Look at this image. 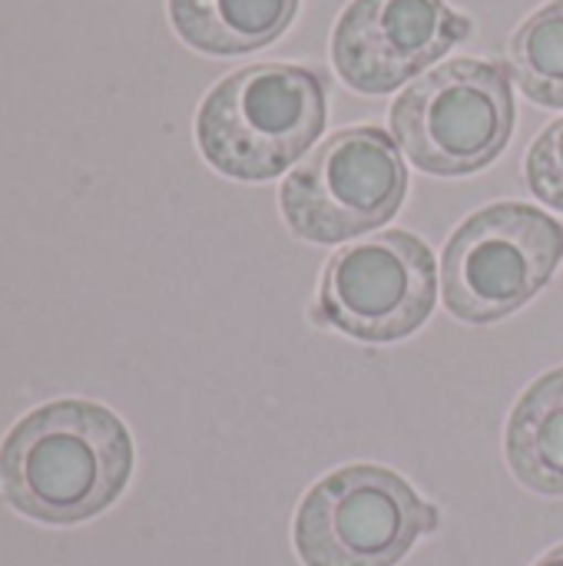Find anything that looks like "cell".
I'll list each match as a JSON object with an SVG mask.
<instances>
[{"label":"cell","instance_id":"ba28073f","mask_svg":"<svg viewBox=\"0 0 563 566\" xmlns=\"http://www.w3.org/2000/svg\"><path fill=\"white\" fill-rule=\"evenodd\" d=\"M468 36L471 20L445 0H352L332 30V63L352 90L382 96Z\"/></svg>","mask_w":563,"mask_h":566},{"label":"cell","instance_id":"9c48e42d","mask_svg":"<svg viewBox=\"0 0 563 566\" xmlns=\"http://www.w3.org/2000/svg\"><path fill=\"white\" fill-rule=\"evenodd\" d=\"M295 13L299 0H169L176 33L209 56L262 50L292 27Z\"/></svg>","mask_w":563,"mask_h":566},{"label":"cell","instance_id":"7a4b0ae2","mask_svg":"<svg viewBox=\"0 0 563 566\" xmlns=\"http://www.w3.org/2000/svg\"><path fill=\"white\" fill-rule=\"evenodd\" d=\"M329 119L325 80L295 63H256L209 90L196 116L206 163L242 182H265L295 166Z\"/></svg>","mask_w":563,"mask_h":566},{"label":"cell","instance_id":"8992f818","mask_svg":"<svg viewBox=\"0 0 563 566\" xmlns=\"http://www.w3.org/2000/svg\"><path fill=\"white\" fill-rule=\"evenodd\" d=\"M405 196L408 166L395 136L352 126L332 133L289 172L279 202L295 239L335 245L395 219Z\"/></svg>","mask_w":563,"mask_h":566},{"label":"cell","instance_id":"8fae6325","mask_svg":"<svg viewBox=\"0 0 563 566\" xmlns=\"http://www.w3.org/2000/svg\"><path fill=\"white\" fill-rule=\"evenodd\" d=\"M511 73L531 103L563 109V0L544 3L518 27Z\"/></svg>","mask_w":563,"mask_h":566},{"label":"cell","instance_id":"3957f363","mask_svg":"<svg viewBox=\"0 0 563 566\" xmlns=\"http://www.w3.org/2000/svg\"><path fill=\"white\" fill-rule=\"evenodd\" d=\"M392 133L405 156L431 176L481 172L514 133L508 66L458 56L428 70L392 103Z\"/></svg>","mask_w":563,"mask_h":566},{"label":"cell","instance_id":"30bf717a","mask_svg":"<svg viewBox=\"0 0 563 566\" xmlns=\"http://www.w3.org/2000/svg\"><path fill=\"white\" fill-rule=\"evenodd\" d=\"M504 454L528 491L563 497V365L518 398L508 418Z\"/></svg>","mask_w":563,"mask_h":566},{"label":"cell","instance_id":"277c9868","mask_svg":"<svg viewBox=\"0 0 563 566\" xmlns=\"http://www.w3.org/2000/svg\"><path fill=\"white\" fill-rule=\"evenodd\" d=\"M561 262L563 226L554 216L528 202L484 206L445 245V305L468 325H494L544 292Z\"/></svg>","mask_w":563,"mask_h":566},{"label":"cell","instance_id":"6da1fadb","mask_svg":"<svg viewBox=\"0 0 563 566\" xmlns=\"http://www.w3.org/2000/svg\"><path fill=\"white\" fill-rule=\"evenodd\" d=\"M133 474L126 424L93 401L30 411L0 444V491L43 524H80L106 511Z\"/></svg>","mask_w":563,"mask_h":566},{"label":"cell","instance_id":"4fadbf2b","mask_svg":"<svg viewBox=\"0 0 563 566\" xmlns=\"http://www.w3.org/2000/svg\"><path fill=\"white\" fill-rule=\"evenodd\" d=\"M534 566H563V544L561 547H554L551 554H544V557H541Z\"/></svg>","mask_w":563,"mask_h":566},{"label":"cell","instance_id":"7c38bea8","mask_svg":"<svg viewBox=\"0 0 563 566\" xmlns=\"http://www.w3.org/2000/svg\"><path fill=\"white\" fill-rule=\"evenodd\" d=\"M524 179L544 206L563 212V116L531 143L524 159Z\"/></svg>","mask_w":563,"mask_h":566},{"label":"cell","instance_id":"5b68a950","mask_svg":"<svg viewBox=\"0 0 563 566\" xmlns=\"http://www.w3.org/2000/svg\"><path fill=\"white\" fill-rule=\"evenodd\" d=\"M435 527L438 511L402 474L348 464L302 497L292 537L305 566H395Z\"/></svg>","mask_w":563,"mask_h":566},{"label":"cell","instance_id":"52a82bcc","mask_svg":"<svg viewBox=\"0 0 563 566\" xmlns=\"http://www.w3.org/2000/svg\"><path fill=\"white\" fill-rule=\"evenodd\" d=\"M438 265L425 239L405 229L338 249L322 275L315 322L388 345L415 335L435 312Z\"/></svg>","mask_w":563,"mask_h":566}]
</instances>
